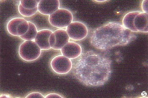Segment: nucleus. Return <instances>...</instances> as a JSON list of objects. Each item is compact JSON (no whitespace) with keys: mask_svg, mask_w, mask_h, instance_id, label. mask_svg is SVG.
I'll return each mask as SVG.
<instances>
[{"mask_svg":"<svg viewBox=\"0 0 148 98\" xmlns=\"http://www.w3.org/2000/svg\"><path fill=\"white\" fill-rule=\"evenodd\" d=\"M25 98H45V96H44L41 93L39 92H33L29 93L28 95H27V96L25 97Z\"/></svg>","mask_w":148,"mask_h":98,"instance_id":"f3484780","label":"nucleus"},{"mask_svg":"<svg viewBox=\"0 0 148 98\" xmlns=\"http://www.w3.org/2000/svg\"><path fill=\"white\" fill-rule=\"evenodd\" d=\"M53 33L50 29H42L38 32L34 39L36 43L42 50H48L52 49L49 43V38Z\"/></svg>","mask_w":148,"mask_h":98,"instance_id":"9d476101","label":"nucleus"},{"mask_svg":"<svg viewBox=\"0 0 148 98\" xmlns=\"http://www.w3.org/2000/svg\"><path fill=\"white\" fill-rule=\"evenodd\" d=\"M66 31L70 39L75 41L82 40L88 34V29L86 24L79 21L72 22L66 28Z\"/></svg>","mask_w":148,"mask_h":98,"instance_id":"0eeeda50","label":"nucleus"},{"mask_svg":"<svg viewBox=\"0 0 148 98\" xmlns=\"http://www.w3.org/2000/svg\"><path fill=\"white\" fill-rule=\"evenodd\" d=\"M73 64V75L84 86L105 85L112 74V61L108 57L93 51L83 53Z\"/></svg>","mask_w":148,"mask_h":98,"instance_id":"f257e3e1","label":"nucleus"},{"mask_svg":"<svg viewBox=\"0 0 148 98\" xmlns=\"http://www.w3.org/2000/svg\"><path fill=\"white\" fill-rule=\"evenodd\" d=\"M56 38L55 45L52 48L54 50H61L69 41V36L66 30L58 29L53 32Z\"/></svg>","mask_w":148,"mask_h":98,"instance_id":"9b49d317","label":"nucleus"},{"mask_svg":"<svg viewBox=\"0 0 148 98\" xmlns=\"http://www.w3.org/2000/svg\"><path fill=\"white\" fill-rule=\"evenodd\" d=\"M59 0H41L38 6V11L45 16H50L59 9Z\"/></svg>","mask_w":148,"mask_h":98,"instance_id":"6e6552de","label":"nucleus"},{"mask_svg":"<svg viewBox=\"0 0 148 98\" xmlns=\"http://www.w3.org/2000/svg\"><path fill=\"white\" fill-rule=\"evenodd\" d=\"M62 55L70 59L79 57L82 53V49L80 44L73 41H69L61 49Z\"/></svg>","mask_w":148,"mask_h":98,"instance_id":"1a4fd4ad","label":"nucleus"},{"mask_svg":"<svg viewBox=\"0 0 148 98\" xmlns=\"http://www.w3.org/2000/svg\"><path fill=\"white\" fill-rule=\"evenodd\" d=\"M29 28L28 32L24 35L20 36V38L24 41H33L35 39L37 33V28L34 23L29 21Z\"/></svg>","mask_w":148,"mask_h":98,"instance_id":"4468645a","label":"nucleus"},{"mask_svg":"<svg viewBox=\"0 0 148 98\" xmlns=\"http://www.w3.org/2000/svg\"><path fill=\"white\" fill-rule=\"evenodd\" d=\"M140 13V11H137L127 13L122 19V25L125 28L131 31L132 32H138L135 28L134 21L135 18Z\"/></svg>","mask_w":148,"mask_h":98,"instance_id":"ddd939ff","label":"nucleus"},{"mask_svg":"<svg viewBox=\"0 0 148 98\" xmlns=\"http://www.w3.org/2000/svg\"><path fill=\"white\" fill-rule=\"evenodd\" d=\"M39 0H21L20 3L24 9L32 10L38 7Z\"/></svg>","mask_w":148,"mask_h":98,"instance_id":"2eb2a0df","label":"nucleus"},{"mask_svg":"<svg viewBox=\"0 0 148 98\" xmlns=\"http://www.w3.org/2000/svg\"><path fill=\"white\" fill-rule=\"evenodd\" d=\"M56 43V38L54 33L53 32L49 38V43L52 49L55 45Z\"/></svg>","mask_w":148,"mask_h":98,"instance_id":"a211bd4d","label":"nucleus"},{"mask_svg":"<svg viewBox=\"0 0 148 98\" xmlns=\"http://www.w3.org/2000/svg\"><path fill=\"white\" fill-rule=\"evenodd\" d=\"M141 8L143 13L148 14V1L143 0L141 4Z\"/></svg>","mask_w":148,"mask_h":98,"instance_id":"6ab92c4d","label":"nucleus"},{"mask_svg":"<svg viewBox=\"0 0 148 98\" xmlns=\"http://www.w3.org/2000/svg\"><path fill=\"white\" fill-rule=\"evenodd\" d=\"M29 28V21L22 18H15L11 19L6 25L9 34L14 36H20L25 34Z\"/></svg>","mask_w":148,"mask_h":98,"instance_id":"39448f33","label":"nucleus"},{"mask_svg":"<svg viewBox=\"0 0 148 98\" xmlns=\"http://www.w3.org/2000/svg\"><path fill=\"white\" fill-rule=\"evenodd\" d=\"M18 52L24 61L32 62L40 57L42 49L34 41H25L19 46Z\"/></svg>","mask_w":148,"mask_h":98,"instance_id":"20e7f679","label":"nucleus"},{"mask_svg":"<svg viewBox=\"0 0 148 98\" xmlns=\"http://www.w3.org/2000/svg\"><path fill=\"white\" fill-rule=\"evenodd\" d=\"M137 37L132 32L118 22H111L97 28L91 34L90 42L100 50H107L116 46H125Z\"/></svg>","mask_w":148,"mask_h":98,"instance_id":"f03ea898","label":"nucleus"},{"mask_svg":"<svg viewBox=\"0 0 148 98\" xmlns=\"http://www.w3.org/2000/svg\"><path fill=\"white\" fill-rule=\"evenodd\" d=\"M45 98H63L64 97H62L61 95L56 93H51L47 94L45 96Z\"/></svg>","mask_w":148,"mask_h":98,"instance_id":"aec40b11","label":"nucleus"},{"mask_svg":"<svg viewBox=\"0 0 148 98\" xmlns=\"http://www.w3.org/2000/svg\"><path fill=\"white\" fill-rule=\"evenodd\" d=\"M135 28L138 32H148V14L140 12L135 18L134 21Z\"/></svg>","mask_w":148,"mask_h":98,"instance_id":"f8f14e48","label":"nucleus"},{"mask_svg":"<svg viewBox=\"0 0 148 98\" xmlns=\"http://www.w3.org/2000/svg\"><path fill=\"white\" fill-rule=\"evenodd\" d=\"M19 13L25 18H30L32 17L38 11V7L32 10L26 9H24L21 4H19L18 8Z\"/></svg>","mask_w":148,"mask_h":98,"instance_id":"dca6fc26","label":"nucleus"},{"mask_svg":"<svg viewBox=\"0 0 148 98\" xmlns=\"http://www.w3.org/2000/svg\"><path fill=\"white\" fill-rule=\"evenodd\" d=\"M51 66L52 69L56 74L65 75L72 70L73 63L71 59L61 54L52 59Z\"/></svg>","mask_w":148,"mask_h":98,"instance_id":"423d86ee","label":"nucleus"},{"mask_svg":"<svg viewBox=\"0 0 148 98\" xmlns=\"http://www.w3.org/2000/svg\"><path fill=\"white\" fill-rule=\"evenodd\" d=\"M73 14L69 10L61 8L49 16L48 20L53 27L63 29L67 28L73 22Z\"/></svg>","mask_w":148,"mask_h":98,"instance_id":"7ed1b4c3","label":"nucleus"},{"mask_svg":"<svg viewBox=\"0 0 148 98\" xmlns=\"http://www.w3.org/2000/svg\"><path fill=\"white\" fill-rule=\"evenodd\" d=\"M96 1L97 2H105L106 1Z\"/></svg>","mask_w":148,"mask_h":98,"instance_id":"412c9836","label":"nucleus"}]
</instances>
